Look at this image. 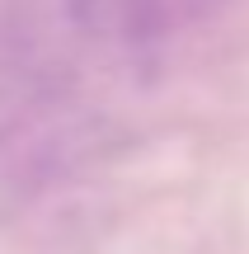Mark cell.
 <instances>
[{"label":"cell","instance_id":"obj_1","mask_svg":"<svg viewBox=\"0 0 249 254\" xmlns=\"http://www.w3.org/2000/svg\"><path fill=\"white\" fill-rule=\"evenodd\" d=\"M75 19L94 33H108V38H150V33H165L174 19L193 14L202 0H71Z\"/></svg>","mask_w":249,"mask_h":254}]
</instances>
